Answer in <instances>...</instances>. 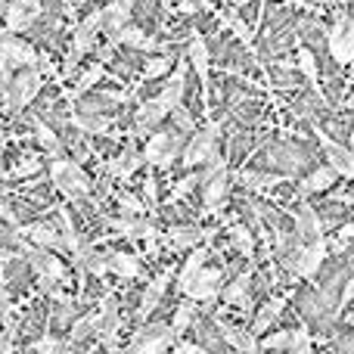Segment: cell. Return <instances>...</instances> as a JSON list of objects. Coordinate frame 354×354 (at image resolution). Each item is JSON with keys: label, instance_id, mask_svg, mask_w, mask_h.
Segmentation results:
<instances>
[{"label": "cell", "instance_id": "obj_34", "mask_svg": "<svg viewBox=\"0 0 354 354\" xmlns=\"http://www.w3.org/2000/svg\"><path fill=\"white\" fill-rule=\"evenodd\" d=\"M292 339H295V330H286V333H274V336H261L258 339V351H283V348H292Z\"/></svg>", "mask_w": 354, "mask_h": 354}, {"label": "cell", "instance_id": "obj_48", "mask_svg": "<svg viewBox=\"0 0 354 354\" xmlns=\"http://www.w3.org/2000/svg\"><path fill=\"white\" fill-rule=\"evenodd\" d=\"M0 354H16V348H12V330L0 333Z\"/></svg>", "mask_w": 354, "mask_h": 354}, {"label": "cell", "instance_id": "obj_43", "mask_svg": "<svg viewBox=\"0 0 354 354\" xmlns=\"http://www.w3.org/2000/svg\"><path fill=\"white\" fill-rule=\"evenodd\" d=\"M118 205H122L128 214H134V218L147 214V205H143V202L137 199V196H131V193H122V196H118Z\"/></svg>", "mask_w": 354, "mask_h": 354}, {"label": "cell", "instance_id": "obj_17", "mask_svg": "<svg viewBox=\"0 0 354 354\" xmlns=\"http://www.w3.org/2000/svg\"><path fill=\"white\" fill-rule=\"evenodd\" d=\"M292 218H295V230H299V239L311 243V239H320V236H324V221H320V214L314 212L311 205H299Z\"/></svg>", "mask_w": 354, "mask_h": 354}, {"label": "cell", "instance_id": "obj_16", "mask_svg": "<svg viewBox=\"0 0 354 354\" xmlns=\"http://www.w3.org/2000/svg\"><path fill=\"white\" fill-rule=\"evenodd\" d=\"M187 59H189V66L196 68V75H199L202 84H208V66H212V53H208V44L202 41L199 31H193V35H189Z\"/></svg>", "mask_w": 354, "mask_h": 354}, {"label": "cell", "instance_id": "obj_32", "mask_svg": "<svg viewBox=\"0 0 354 354\" xmlns=\"http://www.w3.org/2000/svg\"><path fill=\"white\" fill-rule=\"evenodd\" d=\"M218 19H221V25H224V28H230V35H236V41H243L245 47H252V28L236 16V12H230V10L218 12Z\"/></svg>", "mask_w": 354, "mask_h": 354}, {"label": "cell", "instance_id": "obj_47", "mask_svg": "<svg viewBox=\"0 0 354 354\" xmlns=\"http://www.w3.org/2000/svg\"><path fill=\"white\" fill-rule=\"evenodd\" d=\"M171 115H174V122H177V128H180V131H193V115H189L183 106H177Z\"/></svg>", "mask_w": 354, "mask_h": 354}, {"label": "cell", "instance_id": "obj_25", "mask_svg": "<svg viewBox=\"0 0 354 354\" xmlns=\"http://www.w3.org/2000/svg\"><path fill=\"white\" fill-rule=\"evenodd\" d=\"M103 78H106V66H103V62H93V66H87L84 72L78 75V81H75L72 97H84V93L93 91V87H97Z\"/></svg>", "mask_w": 354, "mask_h": 354}, {"label": "cell", "instance_id": "obj_9", "mask_svg": "<svg viewBox=\"0 0 354 354\" xmlns=\"http://www.w3.org/2000/svg\"><path fill=\"white\" fill-rule=\"evenodd\" d=\"M177 342V336L171 333V326H149L140 336H134V345L128 348V354H162Z\"/></svg>", "mask_w": 354, "mask_h": 354}, {"label": "cell", "instance_id": "obj_35", "mask_svg": "<svg viewBox=\"0 0 354 354\" xmlns=\"http://www.w3.org/2000/svg\"><path fill=\"white\" fill-rule=\"evenodd\" d=\"M59 239H62V245H66L68 252H78L81 249V239H78V233H75V224H72V214L68 212H59Z\"/></svg>", "mask_w": 354, "mask_h": 354}, {"label": "cell", "instance_id": "obj_50", "mask_svg": "<svg viewBox=\"0 0 354 354\" xmlns=\"http://www.w3.org/2000/svg\"><path fill=\"white\" fill-rule=\"evenodd\" d=\"M143 193H147V199L156 205V180H153V177H147V187H143Z\"/></svg>", "mask_w": 354, "mask_h": 354}, {"label": "cell", "instance_id": "obj_20", "mask_svg": "<svg viewBox=\"0 0 354 354\" xmlns=\"http://www.w3.org/2000/svg\"><path fill=\"white\" fill-rule=\"evenodd\" d=\"M218 330H221V336H224V342L233 345L239 354H258V339L252 336V333L233 330V326H227V324H218Z\"/></svg>", "mask_w": 354, "mask_h": 354}, {"label": "cell", "instance_id": "obj_51", "mask_svg": "<svg viewBox=\"0 0 354 354\" xmlns=\"http://www.w3.org/2000/svg\"><path fill=\"white\" fill-rule=\"evenodd\" d=\"M196 10H199V3H196V0H183V3H180V12H183V16H193Z\"/></svg>", "mask_w": 354, "mask_h": 354}, {"label": "cell", "instance_id": "obj_3", "mask_svg": "<svg viewBox=\"0 0 354 354\" xmlns=\"http://www.w3.org/2000/svg\"><path fill=\"white\" fill-rule=\"evenodd\" d=\"M183 137L180 134H171V131H156L153 137L147 140V147H143V162H149V165L156 168H168L177 156L183 153Z\"/></svg>", "mask_w": 354, "mask_h": 354}, {"label": "cell", "instance_id": "obj_4", "mask_svg": "<svg viewBox=\"0 0 354 354\" xmlns=\"http://www.w3.org/2000/svg\"><path fill=\"white\" fill-rule=\"evenodd\" d=\"M41 87H44L41 68H25V72H19L16 78L6 84V109L22 112L25 106L37 97V91H41Z\"/></svg>", "mask_w": 354, "mask_h": 354}, {"label": "cell", "instance_id": "obj_30", "mask_svg": "<svg viewBox=\"0 0 354 354\" xmlns=\"http://www.w3.org/2000/svg\"><path fill=\"white\" fill-rule=\"evenodd\" d=\"M31 124H35V134H37V140H41V147L47 149L53 159H62V143H59V137L47 128V122H41V118L35 115V118H31Z\"/></svg>", "mask_w": 354, "mask_h": 354}, {"label": "cell", "instance_id": "obj_12", "mask_svg": "<svg viewBox=\"0 0 354 354\" xmlns=\"http://www.w3.org/2000/svg\"><path fill=\"white\" fill-rule=\"evenodd\" d=\"M41 16V0H12L6 6V31H25Z\"/></svg>", "mask_w": 354, "mask_h": 354}, {"label": "cell", "instance_id": "obj_55", "mask_svg": "<svg viewBox=\"0 0 354 354\" xmlns=\"http://www.w3.org/2000/svg\"><path fill=\"white\" fill-rule=\"evenodd\" d=\"M348 149H351V153H354V131H351V147H348Z\"/></svg>", "mask_w": 354, "mask_h": 354}, {"label": "cell", "instance_id": "obj_13", "mask_svg": "<svg viewBox=\"0 0 354 354\" xmlns=\"http://www.w3.org/2000/svg\"><path fill=\"white\" fill-rule=\"evenodd\" d=\"M16 233H19V236H25V243L37 245V249H44V252L66 249V245H62V239H59V233H56L53 227H47V224H25V227L19 224Z\"/></svg>", "mask_w": 354, "mask_h": 354}, {"label": "cell", "instance_id": "obj_33", "mask_svg": "<svg viewBox=\"0 0 354 354\" xmlns=\"http://www.w3.org/2000/svg\"><path fill=\"white\" fill-rule=\"evenodd\" d=\"M249 283H252V274H239L236 280H233L230 286L221 292L227 305H243V301H245V292H249Z\"/></svg>", "mask_w": 354, "mask_h": 354}, {"label": "cell", "instance_id": "obj_14", "mask_svg": "<svg viewBox=\"0 0 354 354\" xmlns=\"http://www.w3.org/2000/svg\"><path fill=\"white\" fill-rule=\"evenodd\" d=\"M112 44H128V47L143 50V53H168L165 41H153V37L143 35V31L134 28V25H124L118 35H112Z\"/></svg>", "mask_w": 354, "mask_h": 354}, {"label": "cell", "instance_id": "obj_15", "mask_svg": "<svg viewBox=\"0 0 354 354\" xmlns=\"http://www.w3.org/2000/svg\"><path fill=\"white\" fill-rule=\"evenodd\" d=\"M171 280H174V268H168V270H162L153 283H149L147 292H143V299H140V308H137V317H149V314L159 308L162 295H165V289L171 286Z\"/></svg>", "mask_w": 354, "mask_h": 354}, {"label": "cell", "instance_id": "obj_42", "mask_svg": "<svg viewBox=\"0 0 354 354\" xmlns=\"http://www.w3.org/2000/svg\"><path fill=\"white\" fill-rule=\"evenodd\" d=\"M314 345H311V333L301 326V330H295V339H292V348H289V354H311Z\"/></svg>", "mask_w": 354, "mask_h": 354}, {"label": "cell", "instance_id": "obj_2", "mask_svg": "<svg viewBox=\"0 0 354 354\" xmlns=\"http://www.w3.org/2000/svg\"><path fill=\"white\" fill-rule=\"evenodd\" d=\"M50 180L56 183V189H62V196L66 199H84L87 189H91V183H87V174L81 171V165H75V162L68 159H53L50 162Z\"/></svg>", "mask_w": 354, "mask_h": 354}, {"label": "cell", "instance_id": "obj_5", "mask_svg": "<svg viewBox=\"0 0 354 354\" xmlns=\"http://www.w3.org/2000/svg\"><path fill=\"white\" fill-rule=\"evenodd\" d=\"M326 44H330V53L339 66H351L354 62V19L339 12L336 25L326 35Z\"/></svg>", "mask_w": 354, "mask_h": 354}, {"label": "cell", "instance_id": "obj_52", "mask_svg": "<svg viewBox=\"0 0 354 354\" xmlns=\"http://www.w3.org/2000/svg\"><path fill=\"white\" fill-rule=\"evenodd\" d=\"M12 258H16V252H10V249H0V264L12 261Z\"/></svg>", "mask_w": 354, "mask_h": 354}, {"label": "cell", "instance_id": "obj_53", "mask_svg": "<svg viewBox=\"0 0 354 354\" xmlns=\"http://www.w3.org/2000/svg\"><path fill=\"white\" fill-rule=\"evenodd\" d=\"M345 106H348V109H354V93H351L348 100H345Z\"/></svg>", "mask_w": 354, "mask_h": 354}, {"label": "cell", "instance_id": "obj_49", "mask_svg": "<svg viewBox=\"0 0 354 354\" xmlns=\"http://www.w3.org/2000/svg\"><path fill=\"white\" fill-rule=\"evenodd\" d=\"M354 301V277L345 283V292H342V305H351Z\"/></svg>", "mask_w": 354, "mask_h": 354}, {"label": "cell", "instance_id": "obj_28", "mask_svg": "<svg viewBox=\"0 0 354 354\" xmlns=\"http://www.w3.org/2000/svg\"><path fill=\"white\" fill-rule=\"evenodd\" d=\"M205 258H208V249H202V245H199V249H193V252H189L187 264H183V268H180V274H177V289H183L189 280H193L196 274H199L202 268H205Z\"/></svg>", "mask_w": 354, "mask_h": 354}, {"label": "cell", "instance_id": "obj_36", "mask_svg": "<svg viewBox=\"0 0 354 354\" xmlns=\"http://www.w3.org/2000/svg\"><path fill=\"white\" fill-rule=\"evenodd\" d=\"M171 62H174V56L171 53H159V56H153V59L143 66V78L147 81H153V78H165L168 75V68H171Z\"/></svg>", "mask_w": 354, "mask_h": 354}, {"label": "cell", "instance_id": "obj_6", "mask_svg": "<svg viewBox=\"0 0 354 354\" xmlns=\"http://www.w3.org/2000/svg\"><path fill=\"white\" fill-rule=\"evenodd\" d=\"M326 252H330V243H326L324 236L311 239V243H305V245H299V249H295V255L289 258V268H292L301 280H311V277L320 270V264H324Z\"/></svg>", "mask_w": 354, "mask_h": 354}, {"label": "cell", "instance_id": "obj_11", "mask_svg": "<svg viewBox=\"0 0 354 354\" xmlns=\"http://www.w3.org/2000/svg\"><path fill=\"white\" fill-rule=\"evenodd\" d=\"M171 115L168 112V106L162 103L159 97L147 100V103H140V109H137V124H134V137H153L156 131H159L162 118Z\"/></svg>", "mask_w": 354, "mask_h": 354}, {"label": "cell", "instance_id": "obj_31", "mask_svg": "<svg viewBox=\"0 0 354 354\" xmlns=\"http://www.w3.org/2000/svg\"><path fill=\"white\" fill-rule=\"evenodd\" d=\"M286 177L280 174H264V171H243L239 174V183L249 189H270V187H280Z\"/></svg>", "mask_w": 354, "mask_h": 354}, {"label": "cell", "instance_id": "obj_56", "mask_svg": "<svg viewBox=\"0 0 354 354\" xmlns=\"http://www.w3.org/2000/svg\"><path fill=\"white\" fill-rule=\"evenodd\" d=\"M0 147H3V131H0Z\"/></svg>", "mask_w": 354, "mask_h": 354}, {"label": "cell", "instance_id": "obj_24", "mask_svg": "<svg viewBox=\"0 0 354 354\" xmlns=\"http://www.w3.org/2000/svg\"><path fill=\"white\" fill-rule=\"evenodd\" d=\"M109 270L118 274L122 280H137L140 277V261L134 255H124V252H109Z\"/></svg>", "mask_w": 354, "mask_h": 354}, {"label": "cell", "instance_id": "obj_19", "mask_svg": "<svg viewBox=\"0 0 354 354\" xmlns=\"http://www.w3.org/2000/svg\"><path fill=\"white\" fill-rule=\"evenodd\" d=\"M183 84H187V78H183V66H180L174 75H168V81L162 84V93H159V100L168 106V112H174L183 103Z\"/></svg>", "mask_w": 354, "mask_h": 354}, {"label": "cell", "instance_id": "obj_54", "mask_svg": "<svg viewBox=\"0 0 354 354\" xmlns=\"http://www.w3.org/2000/svg\"><path fill=\"white\" fill-rule=\"evenodd\" d=\"M162 6H165V10H168V6H171V0H162Z\"/></svg>", "mask_w": 354, "mask_h": 354}, {"label": "cell", "instance_id": "obj_40", "mask_svg": "<svg viewBox=\"0 0 354 354\" xmlns=\"http://www.w3.org/2000/svg\"><path fill=\"white\" fill-rule=\"evenodd\" d=\"M97 330H100V311L91 314V317H81L78 324L72 326V342H81L84 336H91V333H97Z\"/></svg>", "mask_w": 354, "mask_h": 354}, {"label": "cell", "instance_id": "obj_39", "mask_svg": "<svg viewBox=\"0 0 354 354\" xmlns=\"http://www.w3.org/2000/svg\"><path fill=\"white\" fill-rule=\"evenodd\" d=\"M37 171H41V162H37L35 156H28V159L16 162V165L6 171V180H22V177H31V174H37Z\"/></svg>", "mask_w": 354, "mask_h": 354}, {"label": "cell", "instance_id": "obj_57", "mask_svg": "<svg viewBox=\"0 0 354 354\" xmlns=\"http://www.w3.org/2000/svg\"><path fill=\"white\" fill-rule=\"evenodd\" d=\"M351 305H354V301H351Z\"/></svg>", "mask_w": 354, "mask_h": 354}, {"label": "cell", "instance_id": "obj_41", "mask_svg": "<svg viewBox=\"0 0 354 354\" xmlns=\"http://www.w3.org/2000/svg\"><path fill=\"white\" fill-rule=\"evenodd\" d=\"M193 317H196V308L193 305H180V308H177V314L171 320V333H174V336H183V333H187V326L193 324Z\"/></svg>", "mask_w": 354, "mask_h": 354}, {"label": "cell", "instance_id": "obj_1", "mask_svg": "<svg viewBox=\"0 0 354 354\" xmlns=\"http://www.w3.org/2000/svg\"><path fill=\"white\" fill-rule=\"evenodd\" d=\"M22 258L35 268L37 280H41V286L47 289V292L59 280H66V264H62L53 252H44V249H37V245H31V243H25L22 239Z\"/></svg>", "mask_w": 354, "mask_h": 354}, {"label": "cell", "instance_id": "obj_27", "mask_svg": "<svg viewBox=\"0 0 354 354\" xmlns=\"http://www.w3.org/2000/svg\"><path fill=\"white\" fill-rule=\"evenodd\" d=\"M137 165H140V156H137L134 149H124L122 156H115V159L109 162L106 171H109L112 177H118V180H128V177L137 171Z\"/></svg>", "mask_w": 354, "mask_h": 354}, {"label": "cell", "instance_id": "obj_29", "mask_svg": "<svg viewBox=\"0 0 354 354\" xmlns=\"http://www.w3.org/2000/svg\"><path fill=\"white\" fill-rule=\"evenodd\" d=\"M205 187V193H202V199H205V208H218L221 202H224V196H227V187H230V177L224 174H218V177H212L208 183H202Z\"/></svg>", "mask_w": 354, "mask_h": 354}, {"label": "cell", "instance_id": "obj_46", "mask_svg": "<svg viewBox=\"0 0 354 354\" xmlns=\"http://www.w3.org/2000/svg\"><path fill=\"white\" fill-rule=\"evenodd\" d=\"M354 239V224H345V227H339V236H336V245H333V249L336 252H342L345 245H348Z\"/></svg>", "mask_w": 354, "mask_h": 354}, {"label": "cell", "instance_id": "obj_21", "mask_svg": "<svg viewBox=\"0 0 354 354\" xmlns=\"http://www.w3.org/2000/svg\"><path fill=\"white\" fill-rule=\"evenodd\" d=\"M336 171H333L330 165H320V168H314L311 174L301 180V193L305 196H311V193H324V189H330L333 183H336Z\"/></svg>", "mask_w": 354, "mask_h": 354}, {"label": "cell", "instance_id": "obj_10", "mask_svg": "<svg viewBox=\"0 0 354 354\" xmlns=\"http://www.w3.org/2000/svg\"><path fill=\"white\" fill-rule=\"evenodd\" d=\"M189 301H212L221 292V268H202L187 286L180 289Z\"/></svg>", "mask_w": 354, "mask_h": 354}, {"label": "cell", "instance_id": "obj_26", "mask_svg": "<svg viewBox=\"0 0 354 354\" xmlns=\"http://www.w3.org/2000/svg\"><path fill=\"white\" fill-rule=\"evenodd\" d=\"M283 308H286V299H270L268 305H264L261 311H258V317L252 320V336H261V333L268 330V326L274 324L277 317H280Z\"/></svg>", "mask_w": 354, "mask_h": 354}, {"label": "cell", "instance_id": "obj_23", "mask_svg": "<svg viewBox=\"0 0 354 354\" xmlns=\"http://www.w3.org/2000/svg\"><path fill=\"white\" fill-rule=\"evenodd\" d=\"M212 233H214V230H212ZM212 233H208V230H199V227H174V230L168 233V239H171L174 249H196L202 239H212Z\"/></svg>", "mask_w": 354, "mask_h": 354}, {"label": "cell", "instance_id": "obj_45", "mask_svg": "<svg viewBox=\"0 0 354 354\" xmlns=\"http://www.w3.org/2000/svg\"><path fill=\"white\" fill-rule=\"evenodd\" d=\"M62 348H66V345H62V339H53V336H44V339H37V342L31 345V351H37V354H56Z\"/></svg>", "mask_w": 354, "mask_h": 354}, {"label": "cell", "instance_id": "obj_37", "mask_svg": "<svg viewBox=\"0 0 354 354\" xmlns=\"http://www.w3.org/2000/svg\"><path fill=\"white\" fill-rule=\"evenodd\" d=\"M230 239H233V245H236L239 255H245V258L255 255V239H252V233L245 230L243 224H233L230 227Z\"/></svg>", "mask_w": 354, "mask_h": 354}, {"label": "cell", "instance_id": "obj_18", "mask_svg": "<svg viewBox=\"0 0 354 354\" xmlns=\"http://www.w3.org/2000/svg\"><path fill=\"white\" fill-rule=\"evenodd\" d=\"M128 22H131V0H112L103 10V28L109 31V37L118 35Z\"/></svg>", "mask_w": 354, "mask_h": 354}, {"label": "cell", "instance_id": "obj_44", "mask_svg": "<svg viewBox=\"0 0 354 354\" xmlns=\"http://www.w3.org/2000/svg\"><path fill=\"white\" fill-rule=\"evenodd\" d=\"M199 183H202L199 174H189V177H183V180H177L174 189H171V199H183V196H189V189L199 187Z\"/></svg>", "mask_w": 354, "mask_h": 354}, {"label": "cell", "instance_id": "obj_38", "mask_svg": "<svg viewBox=\"0 0 354 354\" xmlns=\"http://www.w3.org/2000/svg\"><path fill=\"white\" fill-rule=\"evenodd\" d=\"M299 68H301V75H305L311 84H317L320 68H317V59H314V53L308 47H299Z\"/></svg>", "mask_w": 354, "mask_h": 354}, {"label": "cell", "instance_id": "obj_7", "mask_svg": "<svg viewBox=\"0 0 354 354\" xmlns=\"http://www.w3.org/2000/svg\"><path fill=\"white\" fill-rule=\"evenodd\" d=\"M221 137V122H212L205 131H199V134H193L187 143H183V165H202V162H208L214 156V143H218Z\"/></svg>", "mask_w": 354, "mask_h": 354}, {"label": "cell", "instance_id": "obj_8", "mask_svg": "<svg viewBox=\"0 0 354 354\" xmlns=\"http://www.w3.org/2000/svg\"><path fill=\"white\" fill-rule=\"evenodd\" d=\"M314 137H317L320 147H324L326 162H330L333 171H336L339 177H345V180H354V153L351 149L342 147V143H336L324 128H317V124H314Z\"/></svg>", "mask_w": 354, "mask_h": 354}, {"label": "cell", "instance_id": "obj_22", "mask_svg": "<svg viewBox=\"0 0 354 354\" xmlns=\"http://www.w3.org/2000/svg\"><path fill=\"white\" fill-rule=\"evenodd\" d=\"M72 124L81 131V134H109L112 131V118L109 115H81V112H72Z\"/></svg>", "mask_w": 354, "mask_h": 354}]
</instances>
